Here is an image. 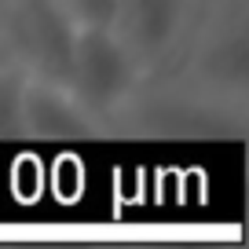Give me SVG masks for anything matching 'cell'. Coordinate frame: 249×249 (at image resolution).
I'll return each mask as SVG.
<instances>
[{
    "label": "cell",
    "mask_w": 249,
    "mask_h": 249,
    "mask_svg": "<svg viewBox=\"0 0 249 249\" xmlns=\"http://www.w3.org/2000/svg\"><path fill=\"white\" fill-rule=\"evenodd\" d=\"M202 4H205V0H202Z\"/></svg>",
    "instance_id": "9c48e42d"
},
{
    "label": "cell",
    "mask_w": 249,
    "mask_h": 249,
    "mask_svg": "<svg viewBox=\"0 0 249 249\" xmlns=\"http://www.w3.org/2000/svg\"><path fill=\"white\" fill-rule=\"evenodd\" d=\"M202 0H117L110 30L140 59L147 77L169 70L195 30Z\"/></svg>",
    "instance_id": "277c9868"
},
{
    "label": "cell",
    "mask_w": 249,
    "mask_h": 249,
    "mask_svg": "<svg viewBox=\"0 0 249 249\" xmlns=\"http://www.w3.org/2000/svg\"><path fill=\"white\" fill-rule=\"evenodd\" d=\"M209 15L195 22L179 52V85L195 88L231 110L249 103V4L205 0Z\"/></svg>",
    "instance_id": "6da1fadb"
},
{
    "label": "cell",
    "mask_w": 249,
    "mask_h": 249,
    "mask_svg": "<svg viewBox=\"0 0 249 249\" xmlns=\"http://www.w3.org/2000/svg\"><path fill=\"white\" fill-rule=\"evenodd\" d=\"M77 26H110L117 0H55Z\"/></svg>",
    "instance_id": "52a82bcc"
},
{
    "label": "cell",
    "mask_w": 249,
    "mask_h": 249,
    "mask_svg": "<svg viewBox=\"0 0 249 249\" xmlns=\"http://www.w3.org/2000/svg\"><path fill=\"white\" fill-rule=\"evenodd\" d=\"M103 132L107 121L95 117L62 77L26 73L22 99H18V136L44 143H81Z\"/></svg>",
    "instance_id": "5b68a950"
},
{
    "label": "cell",
    "mask_w": 249,
    "mask_h": 249,
    "mask_svg": "<svg viewBox=\"0 0 249 249\" xmlns=\"http://www.w3.org/2000/svg\"><path fill=\"white\" fill-rule=\"evenodd\" d=\"M0 59H11V55H8V48H4V30H0Z\"/></svg>",
    "instance_id": "ba28073f"
},
{
    "label": "cell",
    "mask_w": 249,
    "mask_h": 249,
    "mask_svg": "<svg viewBox=\"0 0 249 249\" xmlns=\"http://www.w3.org/2000/svg\"><path fill=\"white\" fill-rule=\"evenodd\" d=\"M0 30L8 55L22 70L66 81L77 22L55 0H0Z\"/></svg>",
    "instance_id": "3957f363"
},
{
    "label": "cell",
    "mask_w": 249,
    "mask_h": 249,
    "mask_svg": "<svg viewBox=\"0 0 249 249\" xmlns=\"http://www.w3.org/2000/svg\"><path fill=\"white\" fill-rule=\"evenodd\" d=\"M143 81H147V70L110 26H77L70 44L66 85L95 117L114 124Z\"/></svg>",
    "instance_id": "7a4b0ae2"
},
{
    "label": "cell",
    "mask_w": 249,
    "mask_h": 249,
    "mask_svg": "<svg viewBox=\"0 0 249 249\" xmlns=\"http://www.w3.org/2000/svg\"><path fill=\"white\" fill-rule=\"evenodd\" d=\"M26 73L15 59H0V140L18 136V99H22Z\"/></svg>",
    "instance_id": "8992f818"
}]
</instances>
